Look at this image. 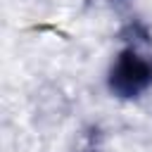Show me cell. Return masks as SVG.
<instances>
[{
	"mask_svg": "<svg viewBox=\"0 0 152 152\" xmlns=\"http://www.w3.org/2000/svg\"><path fill=\"white\" fill-rule=\"evenodd\" d=\"M124 38L126 48L109 66L107 88L121 100H133L152 86V38L147 28L138 21L128 24Z\"/></svg>",
	"mask_w": 152,
	"mask_h": 152,
	"instance_id": "6da1fadb",
	"label": "cell"
}]
</instances>
